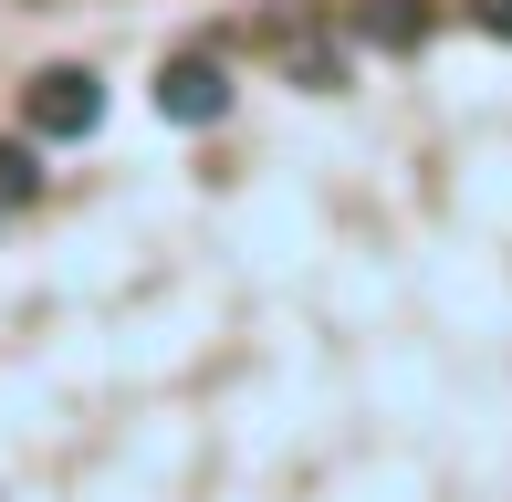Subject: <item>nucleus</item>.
Listing matches in <instances>:
<instances>
[{"label": "nucleus", "instance_id": "f257e3e1", "mask_svg": "<svg viewBox=\"0 0 512 502\" xmlns=\"http://www.w3.org/2000/svg\"><path fill=\"white\" fill-rule=\"evenodd\" d=\"M105 116V84L84 74V63H42L32 84H21V126L32 136H95Z\"/></svg>", "mask_w": 512, "mask_h": 502}, {"label": "nucleus", "instance_id": "f03ea898", "mask_svg": "<svg viewBox=\"0 0 512 502\" xmlns=\"http://www.w3.org/2000/svg\"><path fill=\"white\" fill-rule=\"evenodd\" d=\"M272 63H283L304 95H335L345 84V42L324 32V21H272Z\"/></svg>", "mask_w": 512, "mask_h": 502}, {"label": "nucleus", "instance_id": "7ed1b4c3", "mask_svg": "<svg viewBox=\"0 0 512 502\" xmlns=\"http://www.w3.org/2000/svg\"><path fill=\"white\" fill-rule=\"evenodd\" d=\"M157 116H168V126H220L230 116V74H220V63H168V74H157Z\"/></svg>", "mask_w": 512, "mask_h": 502}, {"label": "nucleus", "instance_id": "20e7f679", "mask_svg": "<svg viewBox=\"0 0 512 502\" xmlns=\"http://www.w3.org/2000/svg\"><path fill=\"white\" fill-rule=\"evenodd\" d=\"M366 32H377V42H418L429 21H418V11H366Z\"/></svg>", "mask_w": 512, "mask_h": 502}, {"label": "nucleus", "instance_id": "39448f33", "mask_svg": "<svg viewBox=\"0 0 512 502\" xmlns=\"http://www.w3.org/2000/svg\"><path fill=\"white\" fill-rule=\"evenodd\" d=\"M32 189V147H0V199H21Z\"/></svg>", "mask_w": 512, "mask_h": 502}, {"label": "nucleus", "instance_id": "423d86ee", "mask_svg": "<svg viewBox=\"0 0 512 502\" xmlns=\"http://www.w3.org/2000/svg\"><path fill=\"white\" fill-rule=\"evenodd\" d=\"M481 32H502V42H512V0H481Z\"/></svg>", "mask_w": 512, "mask_h": 502}]
</instances>
